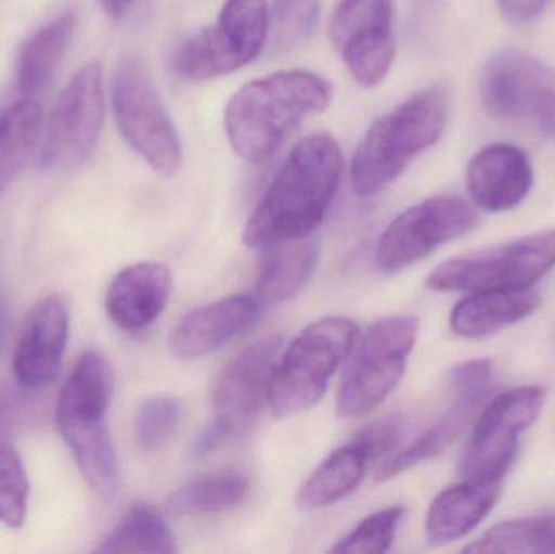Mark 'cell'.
<instances>
[{
  "label": "cell",
  "mask_w": 555,
  "mask_h": 554,
  "mask_svg": "<svg viewBox=\"0 0 555 554\" xmlns=\"http://www.w3.org/2000/svg\"><path fill=\"white\" fill-rule=\"evenodd\" d=\"M343 155L335 137L313 132L291 150L262 201L247 221L244 243L262 249L310 236L335 198Z\"/></svg>",
  "instance_id": "6da1fadb"
},
{
  "label": "cell",
  "mask_w": 555,
  "mask_h": 554,
  "mask_svg": "<svg viewBox=\"0 0 555 554\" xmlns=\"http://www.w3.org/2000/svg\"><path fill=\"white\" fill-rule=\"evenodd\" d=\"M332 81L309 70H283L241 87L224 113L228 140L250 165L269 162L287 137L332 103Z\"/></svg>",
  "instance_id": "7a4b0ae2"
},
{
  "label": "cell",
  "mask_w": 555,
  "mask_h": 554,
  "mask_svg": "<svg viewBox=\"0 0 555 554\" xmlns=\"http://www.w3.org/2000/svg\"><path fill=\"white\" fill-rule=\"evenodd\" d=\"M447 119L449 96L442 88L433 87L375 120L352 155L356 194L365 197L391 184L420 153L442 137Z\"/></svg>",
  "instance_id": "3957f363"
},
{
  "label": "cell",
  "mask_w": 555,
  "mask_h": 554,
  "mask_svg": "<svg viewBox=\"0 0 555 554\" xmlns=\"http://www.w3.org/2000/svg\"><path fill=\"white\" fill-rule=\"evenodd\" d=\"M111 103L130 149L159 175H176L184 158L181 137L142 59L126 55L117 62Z\"/></svg>",
  "instance_id": "277c9868"
},
{
  "label": "cell",
  "mask_w": 555,
  "mask_h": 554,
  "mask_svg": "<svg viewBox=\"0 0 555 554\" xmlns=\"http://www.w3.org/2000/svg\"><path fill=\"white\" fill-rule=\"evenodd\" d=\"M358 325L348 318H326L307 325L276 364L269 389L276 416L312 409L339 364L351 353Z\"/></svg>",
  "instance_id": "5b68a950"
},
{
  "label": "cell",
  "mask_w": 555,
  "mask_h": 554,
  "mask_svg": "<svg viewBox=\"0 0 555 554\" xmlns=\"http://www.w3.org/2000/svg\"><path fill=\"white\" fill-rule=\"evenodd\" d=\"M267 0H227L217 25L198 29L176 49L172 65L189 80H214L250 64L267 44Z\"/></svg>",
  "instance_id": "8992f818"
},
{
  "label": "cell",
  "mask_w": 555,
  "mask_h": 554,
  "mask_svg": "<svg viewBox=\"0 0 555 554\" xmlns=\"http://www.w3.org/2000/svg\"><path fill=\"white\" fill-rule=\"evenodd\" d=\"M420 334L416 315H393L375 322L349 361L336 409L346 418H361L374 412L400 383Z\"/></svg>",
  "instance_id": "52a82bcc"
},
{
  "label": "cell",
  "mask_w": 555,
  "mask_h": 554,
  "mask_svg": "<svg viewBox=\"0 0 555 554\" xmlns=\"http://www.w3.org/2000/svg\"><path fill=\"white\" fill-rule=\"evenodd\" d=\"M555 266V231L531 234L478 254L447 260L427 286L434 292L531 288Z\"/></svg>",
  "instance_id": "ba28073f"
},
{
  "label": "cell",
  "mask_w": 555,
  "mask_h": 554,
  "mask_svg": "<svg viewBox=\"0 0 555 554\" xmlns=\"http://www.w3.org/2000/svg\"><path fill=\"white\" fill-rule=\"evenodd\" d=\"M103 80L100 62H90L59 94L39 152L46 171H72L93 155L103 132Z\"/></svg>",
  "instance_id": "9c48e42d"
},
{
  "label": "cell",
  "mask_w": 555,
  "mask_h": 554,
  "mask_svg": "<svg viewBox=\"0 0 555 554\" xmlns=\"http://www.w3.org/2000/svg\"><path fill=\"white\" fill-rule=\"evenodd\" d=\"M481 96L495 119L555 140V70L538 59L520 51L495 54L482 72Z\"/></svg>",
  "instance_id": "30bf717a"
},
{
  "label": "cell",
  "mask_w": 555,
  "mask_h": 554,
  "mask_svg": "<svg viewBox=\"0 0 555 554\" xmlns=\"http://www.w3.org/2000/svg\"><path fill=\"white\" fill-rule=\"evenodd\" d=\"M544 400L540 387H518L486 407L460 462L466 481L501 484L517 458L521 433L540 416Z\"/></svg>",
  "instance_id": "8fae6325"
},
{
  "label": "cell",
  "mask_w": 555,
  "mask_h": 554,
  "mask_svg": "<svg viewBox=\"0 0 555 554\" xmlns=\"http://www.w3.org/2000/svg\"><path fill=\"white\" fill-rule=\"evenodd\" d=\"M478 224L475 208L456 195H437L398 215L380 237L377 266L400 272Z\"/></svg>",
  "instance_id": "7c38bea8"
},
{
  "label": "cell",
  "mask_w": 555,
  "mask_h": 554,
  "mask_svg": "<svg viewBox=\"0 0 555 554\" xmlns=\"http://www.w3.org/2000/svg\"><path fill=\"white\" fill-rule=\"evenodd\" d=\"M330 38L351 77L361 87H377L395 59L393 0H339Z\"/></svg>",
  "instance_id": "4fadbf2b"
},
{
  "label": "cell",
  "mask_w": 555,
  "mask_h": 554,
  "mask_svg": "<svg viewBox=\"0 0 555 554\" xmlns=\"http://www.w3.org/2000/svg\"><path fill=\"white\" fill-rule=\"evenodd\" d=\"M68 331L70 314L61 296H46L29 311L13 353V374L20 386L38 390L54 383L67 347Z\"/></svg>",
  "instance_id": "5bb4252c"
},
{
  "label": "cell",
  "mask_w": 555,
  "mask_h": 554,
  "mask_svg": "<svg viewBox=\"0 0 555 554\" xmlns=\"http://www.w3.org/2000/svg\"><path fill=\"white\" fill-rule=\"evenodd\" d=\"M281 338H260L241 351L218 377L214 390L217 418L230 423L237 433L246 428L269 399L270 383L278 364Z\"/></svg>",
  "instance_id": "9a60e30c"
},
{
  "label": "cell",
  "mask_w": 555,
  "mask_h": 554,
  "mask_svg": "<svg viewBox=\"0 0 555 554\" xmlns=\"http://www.w3.org/2000/svg\"><path fill=\"white\" fill-rule=\"evenodd\" d=\"M257 296L236 295L189 312L169 338L176 358L194 360L221 350L262 318Z\"/></svg>",
  "instance_id": "2e32d148"
},
{
  "label": "cell",
  "mask_w": 555,
  "mask_h": 554,
  "mask_svg": "<svg viewBox=\"0 0 555 554\" xmlns=\"http://www.w3.org/2000/svg\"><path fill=\"white\" fill-rule=\"evenodd\" d=\"M468 191L479 208L492 214L518 207L533 188V168L527 153L508 143H494L469 162Z\"/></svg>",
  "instance_id": "e0dca14e"
},
{
  "label": "cell",
  "mask_w": 555,
  "mask_h": 554,
  "mask_svg": "<svg viewBox=\"0 0 555 554\" xmlns=\"http://www.w3.org/2000/svg\"><path fill=\"white\" fill-rule=\"evenodd\" d=\"M171 288V272L165 263H133L111 282L106 293L107 315L122 331H142L165 311Z\"/></svg>",
  "instance_id": "ac0fdd59"
},
{
  "label": "cell",
  "mask_w": 555,
  "mask_h": 554,
  "mask_svg": "<svg viewBox=\"0 0 555 554\" xmlns=\"http://www.w3.org/2000/svg\"><path fill=\"white\" fill-rule=\"evenodd\" d=\"M540 305L541 296L531 288L472 293L453 308L450 328L459 337L479 340L524 321Z\"/></svg>",
  "instance_id": "d6986e66"
},
{
  "label": "cell",
  "mask_w": 555,
  "mask_h": 554,
  "mask_svg": "<svg viewBox=\"0 0 555 554\" xmlns=\"http://www.w3.org/2000/svg\"><path fill=\"white\" fill-rule=\"evenodd\" d=\"M501 484L465 481L447 488L430 504L426 519L427 542L447 545L468 536L498 503Z\"/></svg>",
  "instance_id": "ffe728a7"
},
{
  "label": "cell",
  "mask_w": 555,
  "mask_h": 554,
  "mask_svg": "<svg viewBox=\"0 0 555 554\" xmlns=\"http://www.w3.org/2000/svg\"><path fill=\"white\" fill-rule=\"evenodd\" d=\"M114 394V373L109 361L87 351L78 358L62 387L55 409L57 422H96L106 420Z\"/></svg>",
  "instance_id": "44dd1931"
},
{
  "label": "cell",
  "mask_w": 555,
  "mask_h": 554,
  "mask_svg": "<svg viewBox=\"0 0 555 554\" xmlns=\"http://www.w3.org/2000/svg\"><path fill=\"white\" fill-rule=\"evenodd\" d=\"M256 296L267 305L287 301L306 286L315 270L319 249L310 236L262 247Z\"/></svg>",
  "instance_id": "7402d4cb"
},
{
  "label": "cell",
  "mask_w": 555,
  "mask_h": 554,
  "mask_svg": "<svg viewBox=\"0 0 555 554\" xmlns=\"http://www.w3.org/2000/svg\"><path fill=\"white\" fill-rule=\"evenodd\" d=\"M57 426L88 487L101 500H113L119 487V468L106 420L57 422Z\"/></svg>",
  "instance_id": "603a6c76"
},
{
  "label": "cell",
  "mask_w": 555,
  "mask_h": 554,
  "mask_svg": "<svg viewBox=\"0 0 555 554\" xmlns=\"http://www.w3.org/2000/svg\"><path fill=\"white\" fill-rule=\"evenodd\" d=\"M74 12H65L41 26L23 48L16 68L20 98L38 100L54 78L74 38Z\"/></svg>",
  "instance_id": "cb8c5ba5"
},
{
  "label": "cell",
  "mask_w": 555,
  "mask_h": 554,
  "mask_svg": "<svg viewBox=\"0 0 555 554\" xmlns=\"http://www.w3.org/2000/svg\"><path fill=\"white\" fill-rule=\"evenodd\" d=\"M371 455L361 441L336 449L307 478L297 493L300 511H317L338 503L358 488L365 475Z\"/></svg>",
  "instance_id": "d4e9b609"
},
{
  "label": "cell",
  "mask_w": 555,
  "mask_h": 554,
  "mask_svg": "<svg viewBox=\"0 0 555 554\" xmlns=\"http://www.w3.org/2000/svg\"><path fill=\"white\" fill-rule=\"evenodd\" d=\"M41 119V103L29 98H20L0 111V197L31 155Z\"/></svg>",
  "instance_id": "484cf974"
},
{
  "label": "cell",
  "mask_w": 555,
  "mask_h": 554,
  "mask_svg": "<svg viewBox=\"0 0 555 554\" xmlns=\"http://www.w3.org/2000/svg\"><path fill=\"white\" fill-rule=\"evenodd\" d=\"M476 410H478V407L455 399V405L442 418L437 420L434 425L424 429L406 448L401 449L397 454L390 455L387 461L378 465L377 472H375V480H390V478L403 474L408 468L442 454L462 435Z\"/></svg>",
  "instance_id": "4316f807"
},
{
  "label": "cell",
  "mask_w": 555,
  "mask_h": 554,
  "mask_svg": "<svg viewBox=\"0 0 555 554\" xmlns=\"http://www.w3.org/2000/svg\"><path fill=\"white\" fill-rule=\"evenodd\" d=\"M100 553H176L175 533L153 507L139 504L101 543Z\"/></svg>",
  "instance_id": "83f0119b"
},
{
  "label": "cell",
  "mask_w": 555,
  "mask_h": 554,
  "mask_svg": "<svg viewBox=\"0 0 555 554\" xmlns=\"http://www.w3.org/2000/svg\"><path fill=\"white\" fill-rule=\"evenodd\" d=\"M250 493V481L240 472L208 475L179 490L172 510L188 514H220L236 510Z\"/></svg>",
  "instance_id": "f1b7e54d"
},
{
  "label": "cell",
  "mask_w": 555,
  "mask_h": 554,
  "mask_svg": "<svg viewBox=\"0 0 555 554\" xmlns=\"http://www.w3.org/2000/svg\"><path fill=\"white\" fill-rule=\"evenodd\" d=\"M466 553H555V514L508 520L466 546Z\"/></svg>",
  "instance_id": "f546056e"
},
{
  "label": "cell",
  "mask_w": 555,
  "mask_h": 554,
  "mask_svg": "<svg viewBox=\"0 0 555 554\" xmlns=\"http://www.w3.org/2000/svg\"><path fill=\"white\" fill-rule=\"evenodd\" d=\"M320 0H275L269 9V41L273 52H286L306 41L319 22Z\"/></svg>",
  "instance_id": "4dcf8cb0"
},
{
  "label": "cell",
  "mask_w": 555,
  "mask_h": 554,
  "mask_svg": "<svg viewBox=\"0 0 555 554\" xmlns=\"http://www.w3.org/2000/svg\"><path fill=\"white\" fill-rule=\"evenodd\" d=\"M181 400L172 397H156L149 399L140 405L133 423L137 445L146 452L158 451L178 431L181 425Z\"/></svg>",
  "instance_id": "1f68e13d"
},
{
  "label": "cell",
  "mask_w": 555,
  "mask_h": 554,
  "mask_svg": "<svg viewBox=\"0 0 555 554\" xmlns=\"http://www.w3.org/2000/svg\"><path fill=\"white\" fill-rule=\"evenodd\" d=\"M29 484L18 452L0 441V520L10 529H20L28 510Z\"/></svg>",
  "instance_id": "d6a6232c"
},
{
  "label": "cell",
  "mask_w": 555,
  "mask_h": 554,
  "mask_svg": "<svg viewBox=\"0 0 555 554\" xmlns=\"http://www.w3.org/2000/svg\"><path fill=\"white\" fill-rule=\"evenodd\" d=\"M404 517V507L393 506L365 517L352 532L339 540L332 553L382 554L393 545L398 527Z\"/></svg>",
  "instance_id": "836d02e7"
},
{
  "label": "cell",
  "mask_w": 555,
  "mask_h": 554,
  "mask_svg": "<svg viewBox=\"0 0 555 554\" xmlns=\"http://www.w3.org/2000/svg\"><path fill=\"white\" fill-rule=\"evenodd\" d=\"M492 364L489 360H472L459 364L450 373L453 397L479 407L492 387Z\"/></svg>",
  "instance_id": "e575fe53"
},
{
  "label": "cell",
  "mask_w": 555,
  "mask_h": 554,
  "mask_svg": "<svg viewBox=\"0 0 555 554\" xmlns=\"http://www.w3.org/2000/svg\"><path fill=\"white\" fill-rule=\"evenodd\" d=\"M401 436H403V422L400 418H387L369 426L359 436V441L365 446L372 461V459L380 458L385 452H390L391 449L397 448L398 442L401 441Z\"/></svg>",
  "instance_id": "d590c367"
},
{
  "label": "cell",
  "mask_w": 555,
  "mask_h": 554,
  "mask_svg": "<svg viewBox=\"0 0 555 554\" xmlns=\"http://www.w3.org/2000/svg\"><path fill=\"white\" fill-rule=\"evenodd\" d=\"M236 435V429L230 423L215 416L214 422L195 439L194 446H192V455L195 459L207 458Z\"/></svg>",
  "instance_id": "8d00e7d4"
},
{
  "label": "cell",
  "mask_w": 555,
  "mask_h": 554,
  "mask_svg": "<svg viewBox=\"0 0 555 554\" xmlns=\"http://www.w3.org/2000/svg\"><path fill=\"white\" fill-rule=\"evenodd\" d=\"M547 0H499L502 15L515 25L537 20L546 9Z\"/></svg>",
  "instance_id": "74e56055"
},
{
  "label": "cell",
  "mask_w": 555,
  "mask_h": 554,
  "mask_svg": "<svg viewBox=\"0 0 555 554\" xmlns=\"http://www.w3.org/2000/svg\"><path fill=\"white\" fill-rule=\"evenodd\" d=\"M135 2L137 0H100L101 7L111 18H122Z\"/></svg>",
  "instance_id": "f35d334b"
},
{
  "label": "cell",
  "mask_w": 555,
  "mask_h": 554,
  "mask_svg": "<svg viewBox=\"0 0 555 554\" xmlns=\"http://www.w3.org/2000/svg\"><path fill=\"white\" fill-rule=\"evenodd\" d=\"M5 305H3L2 295H0V340H2L3 335H5Z\"/></svg>",
  "instance_id": "ab89813d"
},
{
  "label": "cell",
  "mask_w": 555,
  "mask_h": 554,
  "mask_svg": "<svg viewBox=\"0 0 555 554\" xmlns=\"http://www.w3.org/2000/svg\"><path fill=\"white\" fill-rule=\"evenodd\" d=\"M413 2L420 9V12H426L434 5V0H413Z\"/></svg>",
  "instance_id": "60d3db41"
}]
</instances>
